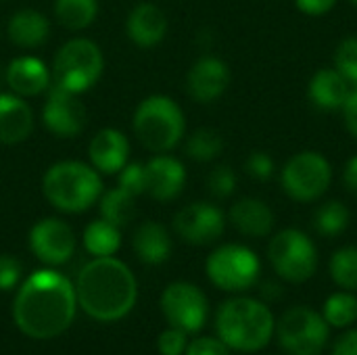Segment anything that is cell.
I'll return each mask as SVG.
<instances>
[{
  "mask_svg": "<svg viewBox=\"0 0 357 355\" xmlns=\"http://www.w3.org/2000/svg\"><path fill=\"white\" fill-rule=\"evenodd\" d=\"M247 174L253 176L255 180H268L274 174V161L268 153L255 151L247 159Z\"/></svg>",
  "mask_w": 357,
  "mask_h": 355,
  "instance_id": "cell-37",
  "label": "cell"
},
{
  "mask_svg": "<svg viewBox=\"0 0 357 355\" xmlns=\"http://www.w3.org/2000/svg\"><path fill=\"white\" fill-rule=\"evenodd\" d=\"M98 13V0H54V17L71 31L88 27Z\"/></svg>",
  "mask_w": 357,
  "mask_h": 355,
  "instance_id": "cell-26",
  "label": "cell"
},
{
  "mask_svg": "<svg viewBox=\"0 0 357 355\" xmlns=\"http://www.w3.org/2000/svg\"><path fill=\"white\" fill-rule=\"evenodd\" d=\"M351 94V84L337 69H320L310 82V98L316 107L335 111L343 109Z\"/></svg>",
  "mask_w": 357,
  "mask_h": 355,
  "instance_id": "cell-22",
  "label": "cell"
},
{
  "mask_svg": "<svg viewBox=\"0 0 357 355\" xmlns=\"http://www.w3.org/2000/svg\"><path fill=\"white\" fill-rule=\"evenodd\" d=\"M230 222L234 228L251 239L268 236L274 228L272 209L259 199H241L230 209Z\"/></svg>",
  "mask_w": 357,
  "mask_h": 355,
  "instance_id": "cell-21",
  "label": "cell"
},
{
  "mask_svg": "<svg viewBox=\"0 0 357 355\" xmlns=\"http://www.w3.org/2000/svg\"><path fill=\"white\" fill-rule=\"evenodd\" d=\"M144 167V192L155 201H172L176 199L186 182L184 165L167 155H159L151 159Z\"/></svg>",
  "mask_w": 357,
  "mask_h": 355,
  "instance_id": "cell-16",
  "label": "cell"
},
{
  "mask_svg": "<svg viewBox=\"0 0 357 355\" xmlns=\"http://www.w3.org/2000/svg\"><path fill=\"white\" fill-rule=\"evenodd\" d=\"M157 347H159V354L161 355H182L188 347V341H186V333L180 331V328H167L159 335V341H157Z\"/></svg>",
  "mask_w": 357,
  "mask_h": 355,
  "instance_id": "cell-34",
  "label": "cell"
},
{
  "mask_svg": "<svg viewBox=\"0 0 357 355\" xmlns=\"http://www.w3.org/2000/svg\"><path fill=\"white\" fill-rule=\"evenodd\" d=\"M134 199L136 197L132 192H128L126 188H121V186L105 192V197L100 199V216H102V220L115 224L117 228L130 224L132 218L136 216Z\"/></svg>",
  "mask_w": 357,
  "mask_h": 355,
  "instance_id": "cell-27",
  "label": "cell"
},
{
  "mask_svg": "<svg viewBox=\"0 0 357 355\" xmlns=\"http://www.w3.org/2000/svg\"><path fill=\"white\" fill-rule=\"evenodd\" d=\"M184 355H230V347L222 339L201 337L186 347Z\"/></svg>",
  "mask_w": 357,
  "mask_h": 355,
  "instance_id": "cell-36",
  "label": "cell"
},
{
  "mask_svg": "<svg viewBox=\"0 0 357 355\" xmlns=\"http://www.w3.org/2000/svg\"><path fill=\"white\" fill-rule=\"evenodd\" d=\"M42 190L52 207L67 213H79L98 201L102 182L90 165L79 161H61L44 174Z\"/></svg>",
  "mask_w": 357,
  "mask_h": 355,
  "instance_id": "cell-4",
  "label": "cell"
},
{
  "mask_svg": "<svg viewBox=\"0 0 357 355\" xmlns=\"http://www.w3.org/2000/svg\"><path fill=\"white\" fill-rule=\"evenodd\" d=\"M343 182H345V186H347L349 192L357 195V155L347 161L345 172H343Z\"/></svg>",
  "mask_w": 357,
  "mask_h": 355,
  "instance_id": "cell-42",
  "label": "cell"
},
{
  "mask_svg": "<svg viewBox=\"0 0 357 355\" xmlns=\"http://www.w3.org/2000/svg\"><path fill=\"white\" fill-rule=\"evenodd\" d=\"M349 2H351V4H356V6H357V0H349Z\"/></svg>",
  "mask_w": 357,
  "mask_h": 355,
  "instance_id": "cell-44",
  "label": "cell"
},
{
  "mask_svg": "<svg viewBox=\"0 0 357 355\" xmlns=\"http://www.w3.org/2000/svg\"><path fill=\"white\" fill-rule=\"evenodd\" d=\"M335 69L357 90V38H345L335 52Z\"/></svg>",
  "mask_w": 357,
  "mask_h": 355,
  "instance_id": "cell-32",
  "label": "cell"
},
{
  "mask_svg": "<svg viewBox=\"0 0 357 355\" xmlns=\"http://www.w3.org/2000/svg\"><path fill=\"white\" fill-rule=\"evenodd\" d=\"M224 213L209 203H192L178 211L174 218V230L190 245H209L224 232Z\"/></svg>",
  "mask_w": 357,
  "mask_h": 355,
  "instance_id": "cell-14",
  "label": "cell"
},
{
  "mask_svg": "<svg viewBox=\"0 0 357 355\" xmlns=\"http://www.w3.org/2000/svg\"><path fill=\"white\" fill-rule=\"evenodd\" d=\"M331 276L343 291H357V247H343L331 257Z\"/></svg>",
  "mask_w": 357,
  "mask_h": 355,
  "instance_id": "cell-30",
  "label": "cell"
},
{
  "mask_svg": "<svg viewBox=\"0 0 357 355\" xmlns=\"http://www.w3.org/2000/svg\"><path fill=\"white\" fill-rule=\"evenodd\" d=\"M134 251L140 262L159 266L172 255V239L167 230L157 222H144L134 234Z\"/></svg>",
  "mask_w": 357,
  "mask_h": 355,
  "instance_id": "cell-24",
  "label": "cell"
},
{
  "mask_svg": "<svg viewBox=\"0 0 357 355\" xmlns=\"http://www.w3.org/2000/svg\"><path fill=\"white\" fill-rule=\"evenodd\" d=\"M75 308V287L54 270H40L21 285L13 303V318L27 337L54 339L71 326Z\"/></svg>",
  "mask_w": 357,
  "mask_h": 355,
  "instance_id": "cell-1",
  "label": "cell"
},
{
  "mask_svg": "<svg viewBox=\"0 0 357 355\" xmlns=\"http://www.w3.org/2000/svg\"><path fill=\"white\" fill-rule=\"evenodd\" d=\"M331 355H357V331H347L337 339Z\"/></svg>",
  "mask_w": 357,
  "mask_h": 355,
  "instance_id": "cell-40",
  "label": "cell"
},
{
  "mask_svg": "<svg viewBox=\"0 0 357 355\" xmlns=\"http://www.w3.org/2000/svg\"><path fill=\"white\" fill-rule=\"evenodd\" d=\"M314 226L322 236H339L349 226V209L341 201H328L316 211Z\"/></svg>",
  "mask_w": 357,
  "mask_h": 355,
  "instance_id": "cell-29",
  "label": "cell"
},
{
  "mask_svg": "<svg viewBox=\"0 0 357 355\" xmlns=\"http://www.w3.org/2000/svg\"><path fill=\"white\" fill-rule=\"evenodd\" d=\"M333 180V167L328 159L316 151H303L287 161L280 174L284 192L299 203L320 199Z\"/></svg>",
  "mask_w": 357,
  "mask_h": 355,
  "instance_id": "cell-10",
  "label": "cell"
},
{
  "mask_svg": "<svg viewBox=\"0 0 357 355\" xmlns=\"http://www.w3.org/2000/svg\"><path fill=\"white\" fill-rule=\"evenodd\" d=\"M209 280L228 293H243L257 285L261 274L259 257L243 245H224L207 257Z\"/></svg>",
  "mask_w": 357,
  "mask_h": 355,
  "instance_id": "cell-9",
  "label": "cell"
},
{
  "mask_svg": "<svg viewBox=\"0 0 357 355\" xmlns=\"http://www.w3.org/2000/svg\"><path fill=\"white\" fill-rule=\"evenodd\" d=\"M21 278V266L10 255H0V291H10Z\"/></svg>",
  "mask_w": 357,
  "mask_h": 355,
  "instance_id": "cell-38",
  "label": "cell"
},
{
  "mask_svg": "<svg viewBox=\"0 0 357 355\" xmlns=\"http://www.w3.org/2000/svg\"><path fill=\"white\" fill-rule=\"evenodd\" d=\"M6 84L17 96H38L50 88V73L40 59L19 56L6 69Z\"/></svg>",
  "mask_w": 357,
  "mask_h": 355,
  "instance_id": "cell-19",
  "label": "cell"
},
{
  "mask_svg": "<svg viewBox=\"0 0 357 355\" xmlns=\"http://www.w3.org/2000/svg\"><path fill=\"white\" fill-rule=\"evenodd\" d=\"M268 257L276 274L293 285L307 282L318 268V251L314 241L295 228L282 230L270 241Z\"/></svg>",
  "mask_w": 357,
  "mask_h": 355,
  "instance_id": "cell-7",
  "label": "cell"
},
{
  "mask_svg": "<svg viewBox=\"0 0 357 355\" xmlns=\"http://www.w3.org/2000/svg\"><path fill=\"white\" fill-rule=\"evenodd\" d=\"M343 115H345V126L351 132V136L357 138V90L349 94V98L343 105Z\"/></svg>",
  "mask_w": 357,
  "mask_h": 355,
  "instance_id": "cell-41",
  "label": "cell"
},
{
  "mask_svg": "<svg viewBox=\"0 0 357 355\" xmlns=\"http://www.w3.org/2000/svg\"><path fill=\"white\" fill-rule=\"evenodd\" d=\"M88 153L94 169H98L100 174H119L126 167L130 142L119 130L105 128L92 138Z\"/></svg>",
  "mask_w": 357,
  "mask_h": 355,
  "instance_id": "cell-17",
  "label": "cell"
},
{
  "mask_svg": "<svg viewBox=\"0 0 357 355\" xmlns=\"http://www.w3.org/2000/svg\"><path fill=\"white\" fill-rule=\"evenodd\" d=\"M161 312L169 326L188 333H199L209 314V303L203 291L190 282H174L161 295Z\"/></svg>",
  "mask_w": 357,
  "mask_h": 355,
  "instance_id": "cell-11",
  "label": "cell"
},
{
  "mask_svg": "<svg viewBox=\"0 0 357 355\" xmlns=\"http://www.w3.org/2000/svg\"><path fill=\"white\" fill-rule=\"evenodd\" d=\"M126 29H128V36L134 44L149 48V46L159 44L165 38L167 17L159 6H155L151 2H142L130 13Z\"/></svg>",
  "mask_w": 357,
  "mask_h": 355,
  "instance_id": "cell-18",
  "label": "cell"
},
{
  "mask_svg": "<svg viewBox=\"0 0 357 355\" xmlns=\"http://www.w3.org/2000/svg\"><path fill=\"white\" fill-rule=\"evenodd\" d=\"M276 335L289 355H320L328 343V324L316 310L297 305L282 314Z\"/></svg>",
  "mask_w": 357,
  "mask_h": 355,
  "instance_id": "cell-8",
  "label": "cell"
},
{
  "mask_svg": "<svg viewBox=\"0 0 357 355\" xmlns=\"http://www.w3.org/2000/svg\"><path fill=\"white\" fill-rule=\"evenodd\" d=\"M218 337L234 352L255 354L274 337V316L264 301L234 297L220 305L215 318Z\"/></svg>",
  "mask_w": 357,
  "mask_h": 355,
  "instance_id": "cell-3",
  "label": "cell"
},
{
  "mask_svg": "<svg viewBox=\"0 0 357 355\" xmlns=\"http://www.w3.org/2000/svg\"><path fill=\"white\" fill-rule=\"evenodd\" d=\"M297 2V8L305 15H312V17H318V15H324L328 13L337 0H295Z\"/></svg>",
  "mask_w": 357,
  "mask_h": 355,
  "instance_id": "cell-39",
  "label": "cell"
},
{
  "mask_svg": "<svg viewBox=\"0 0 357 355\" xmlns=\"http://www.w3.org/2000/svg\"><path fill=\"white\" fill-rule=\"evenodd\" d=\"M138 287L130 268L115 257H96L84 266L75 282L77 305L94 320L115 322L136 303Z\"/></svg>",
  "mask_w": 357,
  "mask_h": 355,
  "instance_id": "cell-2",
  "label": "cell"
},
{
  "mask_svg": "<svg viewBox=\"0 0 357 355\" xmlns=\"http://www.w3.org/2000/svg\"><path fill=\"white\" fill-rule=\"evenodd\" d=\"M222 149H224V140L211 128L197 130L186 142V155L195 161H211L222 153Z\"/></svg>",
  "mask_w": 357,
  "mask_h": 355,
  "instance_id": "cell-31",
  "label": "cell"
},
{
  "mask_svg": "<svg viewBox=\"0 0 357 355\" xmlns=\"http://www.w3.org/2000/svg\"><path fill=\"white\" fill-rule=\"evenodd\" d=\"M102 52L100 48L86 38L69 40L61 46L52 63V84L82 94L90 90L102 75Z\"/></svg>",
  "mask_w": 357,
  "mask_h": 355,
  "instance_id": "cell-6",
  "label": "cell"
},
{
  "mask_svg": "<svg viewBox=\"0 0 357 355\" xmlns=\"http://www.w3.org/2000/svg\"><path fill=\"white\" fill-rule=\"evenodd\" d=\"M119 186L134 197L144 192V167L140 163H130L119 172Z\"/></svg>",
  "mask_w": 357,
  "mask_h": 355,
  "instance_id": "cell-35",
  "label": "cell"
},
{
  "mask_svg": "<svg viewBox=\"0 0 357 355\" xmlns=\"http://www.w3.org/2000/svg\"><path fill=\"white\" fill-rule=\"evenodd\" d=\"M132 128L142 146L153 153H165L182 140L186 123L178 103L155 94L138 105Z\"/></svg>",
  "mask_w": 357,
  "mask_h": 355,
  "instance_id": "cell-5",
  "label": "cell"
},
{
  "mask_svg": "<svg viewBox=\"0 0 357 355\" xmlns=\"http://www.w3.org/2000/svg\"><path fill=\"white\" fill-rule=\"evenodd\" d=\"M207 188L213 197H220V199L230 197L236 188V176H234L232 167H228V165L215 167L207 178Z\"/></svg>",
  "mask_w": 357,
  "mask_h": 355,
  "instance_id": "cell-33",
  "label": "cell"
},
{
  "mask_svg": "<svg viewBox=\"0 0 357 355\" xmlns=\"http://www.w3.org/2000/svg\"><path fill=\"white\" fill-rule=\"evenodd\" d=\"M261 295H264L266 301H278L282 297V287L278 282H272V280L264 282L261 285Z\"/></svg>",
  "mask_w": 357,
  "mask_h": 355,
  "instance_id": "cell-43",
  "label": "cell"
},
{
  "mask_svg": "<svg viewBox=\"0 0 357 355\" xmlns=\"http://www.w3.org/2000/svg\"><path fill=\"white\" fill-rule=\"evenodd\" d=\"M42 119L46 130H50L54 136L73 138L86 126V107L82 105L77 94L52 84L48 88Z\"/></svg>",
  "mask_w": 357,
  "mask_h": 355,
  "instance_id": "cell-12",
  "label": "cell"
},
{
  "mask_svg": "<svg viewBox=\"0 0 357 355\" xmlns=\"http://www.w3.org/2000/svg\"><path fill=\"white\" fill-rule=\"evenodd\" d=\"M230 84V69L224 61L215 56L199 59L186 77L188 94L197 103H211L220 98Z\"/></svg>",
  "mask_w": 357,
  "mask_h": 355,
  "instance_id": "cell-15",
  "label": "cell"
},
{
  "mask_svg": "<svg viewBox=\"0 0 357 355\" xmlns=\"http://www.w3.org/2000/svg\"><path fill=\"white\" fill-rule=\"evenodd\" d=\"M48 31H50V25H48V19L33 10V8H23V10H17L10 21H8V27H6V33H8V40L21 48H36V46H42L48 38Z\"/></svg>",
  "mask_w": 357,
  "mask_h": 355,
  "instance_id": "cell-23",
  "label": "cell"
},
{
  "mask_svg": "<svg viewBox=\"0 0 357 355\" xmlns=\"http://www.w3.org/2000/svg\"><path fill=\"white\" fill-rule=\"evenodd\" d=\"M84 245L86 251L94 257H113L121 245L119 228L107 220H96L84 232Z\"/></svg>",
  "mask_w": 357,
  "mask_h": 355,
  "instance_id": "cell-25",
  "label": "cell"
},
{
  "mask_svg": "<svg viewBox=\"0 0 357 355\" xmlns=\"http://www.w3.org/2000/svg\"><path fill=\"white\" fill-rule=\"evenodd\" d=\"M31 107L15 94H0V142L19 144L31 134Z\"/></svg>",
  "mask_w": 357,
  "mask_h": 355,
  "instance_id": "cell-20",
  "label": "cell"
},
{
  "mask_svg": "<svg viewBox=\"0 0 357 355\" xmlns=\"http://www.w3.org/2000/svg\"><path fill=\"white\" fill-rule=\"evenodd\" d=\"M322 316L333 328H347L357 320V297L349 291H341L331 295L324 301Z\"/></svg>",
  "mask_w": 357,
  "mask_h": 355,
  "instance_id": "cell-28",
  "label": "cell"
},
{
  "mask_svg": "<svg viewBox=\"0 0 357 355\" xmlns=\"http://www.w3.org/2000/svg\"><path fill=\"white\" fill-rule=\"evenodd\" d=\"M29 247L40 262L48 266H61L71 259L75 251V236L65 222L46 218L31 228Z\"/></svg>",
  "mask_w": 357,
  "mask_h": 355,
  "instance_id": "cell-13",
  "label": "cell"
}]
</instances>
